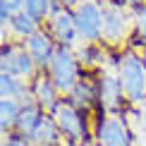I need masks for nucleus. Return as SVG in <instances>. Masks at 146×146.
Returning a JSON list of instances; mask_svg holds the SVG:
<instances>
[{
	"mask_svg": "<svg viewBox=\"0 0 146 146\" xmlns=\"http://www.w3.org/2000/svg\"><path fill=\"white\" fill-rule=\"evenodd\" d=\"M129 41H134V10L122 0H103V36L101 43L108 50L122 53ZM129 48V46H127Z\"/></svg>",
	"mask_w": 146,
	"mask_h": 146,
	"instance_id": "1",
	"label": "nucleus"
},
{
	"mask_svg": "<svg viewBox=\"0 0 146 146\" xmlns=\"http://www.w3.org/2000/svg\"><path fill=\"white\" fill-rule=\"evenodd\" d=\"M115 72L122 84L127 106H141L146 101V55L137 48H125L115 55Z\"/></svg>",
	"mask_w": 146,
	"mask_h": 146,
	"instance_id": "2",
	"label": "nucleus"
},
{
	"mask_svg": "<svg viewBox=\"0 0 146 146\" xmlns=\"http://www.w3.org/2000/svg\"><path fill=\"white\" fill-rule=\"evenodd\" d=\"M50 117L55 120L58 129L62 132L65 141L72 146H82L91 141V129H89V115L74 108L67 98H62L55 106V110L50 113Z\"/></svg>",
	"mask_w": 146,
	"mask_h": 146,
	"instance_id": "3",
	"label": "nucleus"
},
{
	"mask_svg": "<svg viewBox=\"0 0 146 146\" xmlns=\"http://www.w3.org/2000/svg\"><path fill=\"white\" fill-rule=\"evenodd\" d=\"M46 72L55 82L60 94H65V96H70V91L84 77V67H82V62L77 58V50L74 48H67V46H58V50H55V55H53Z\"/></svg>",
	"mask_w": 146,
	"mask_h": 146,
	"instance_id": "4",
	"label": "nucleus"
},
{
	"mask_svg": "<svg viewBox=\"0 0 146 146\" xmlns=\"http://www.w3.org/2000/svg\"><path fill=\"white\" fill-rule=\"evenodd\" d=\"M96 144L98 146H134V129L125 113H101L96 122Z\"/></svg>",
	"mask_w": 146,
	"mask_h": 146,
	"instance_id": "5",
	"label": "nucleus"
},
{
	"mask_svg": "<svg viewBox=\"0 0 146 146\" xmlns=\"http://www.w3.org/2000/svg\"><path fill=\"white\" fill-rule=\"evenodd\" d=\"M38 67L31 60V55L27 53L24 43H3V50H0V74H10V77H19L24 82L31 84L36 77H38Z\"/></svg>",
	"mask_w": 146,
	"mask_h": 146,
	"instance_id": "6",
	"label": "nucleus"
},
{
	"mask_svg": "<svg viewBox=\"0 0 146 146\" xmlns=\"http://www.w3.org/2000/svg\"><path fill=\"white\" fill-rule=\"evenodd\" d=\"M77 34L84 43H101L103 36V0H82L74 7Z\"/></svg>",
	"mask_w": 146,
	"mask_h": 146,
	"instance_id": "7",
	"label": "nucleus"
},
{
	"mask_svg": "<svg viewBox=\"0 0 146 146\" xmlns=\"http://www.w3.org/2000/svg\"><path fill=\"white\" fill-rule=\"evenodd\" d=\"M98 101H101V110L103 113H127V98L122 84H120V77L115 72V60L110 67L98 70Z\"/></svg>",
	"mask_w": 146,
	"mask_h": 146,
	"instance_id": "8",
	"label": "nucleus"
},
{
	"mask_svg": "<svg viewBox=\"0 0 146 146\" xmlns=\"http://www.w3.org/2000/svg\"><path fill=\"white\" fill-rule=\"evenodd\" d=\"M48 34L55 38L58 46L74 48L77 41H79L77 22H74V10L65 7V5H58L55 12H53V17L48 19Z\"/></svg>",
	"mask_w": 146,
	"mask_h": 146,
	"instance_id": "9",
	"label": "nucleus"
},
{
	"mask_svg": "<svg viewBox=\"0 0 146 146\" xmlns=\"http://www.w3.org/2000/svg\"><path fill=\"white\" fill-rule=\"evenodd\" d=\"M22 43L27 48V53L31 55V60L36 62V67L41 72H46L48 65H50V60H53V55H55V50H58V43H55V38L48 34V29L41 27L36 34H31L27 41H22Z\"/></svg>",
	"mask_w": 146,
	"mask_h": 146,
	"instance_id": "10",
	"label": "nucleus"
},
{
	"mask_svg": "<svg viewBox=\"0 0 146 146\" xmlns=\"http://www.w3.org/2000/svg\"><path fill=\"white\" fill-rule=\"evenodd\" d=\"M60 89L55 86V82H53L50 77H48V72H38V77L31 82V91H29V98H31L36 106L41 108L43 113L50 115L55 110V106L62 98H60Z\"/></svg>",
	"mask_w": 146,
	"mask_h": 146,
	"instance_id": "11",
	"label": "nucleus"
},
{
	"mask_svg": "<svg viewBox=\"0 0 146 146\" xmlns=\"http://www.w3.org/2000/svg\"><path fill=\"white\" fill-rule=\"evenodd\" d=\"M67 101H70L74 108H79L82 113H86V115L94 110V108H101V101H98V82H96L91 74L84 72L82 82L70 91Z\"/></svg>",
	"mask_w": 146,
	"mask_h": 146,
	"instance_id": "12",
	"label": "nucleus"
},
{
	"mask_svg": "<svg viewBox=\"0 0 146 146\" xmlns=\"http://www.w3.org/2000/svg\"><path fill=\"white\" fill-rule=\"evenodd\" d=\"M43 115H48V113H43L31 98H27V101H24V108H22V115H19V122H17L15 134L31 141V137H34V132L38 129V125H41V120H43Z\"/></svg>",
	"mask_w": 146,
	"mask_h": 146,
	"instance_id": "13",
	"label": "nucleus"
},
{
	"mask_svg": "<svg viewBox=\"0 0 146 146\" xmlns=\"http://www.w3.org/2000/svg\"><path fill=\"white\" fill-rule=\"evenodd\" d=\"M31 144H34V146H62V144H65L62 132L58 129L55 120H53L50 115H43L38 129H36L34 137H31Z\"/></svg>",
	"mask_w": 146,
	"mask_h": 146,
	"instance_id": "14",
	"label": "nucleus"
},
{
	"mask_svg": "<svg viewBox=\"0 0 146 146\" xmlns=\"http://www.w3.org/2000/svg\"><path fill=\"white\" fill-rule=\"evenodd\" d=\"M24 101H15V98H0V129L5 137L15 134L17 122H19Z\"/></svg>",
	"mask_w": 146,
	"mask_h": 146,
	"instance_id": "15",
	"label": "nucleus"
},
{
	"mask_svg": "<svg viewBox=\"0 0 146 146\" xmlns=\"http://www.w3.org/2000/svg\"><path fill=\"white\" fill-rule=\"evenodd\" d=\"M31 84L24 82L19 77L0 74V98H15V101H27Z\"/></svg>",
	"mask_w": 146,
	"mask_h": 146,
	"instance_id": "16",
	"label": "nucleus"
},
{
	"mask_svg": "<svg viewBox=\"0 0 146 146\" xmlns=\"http://www.w3.org/2000/svg\"><path fill=\"white\" fill-rule=\"evenodd\" d=\"M58 5H62L60 0H27V5H24V12H27L31 19H36L38 24L48 22L53 17V12H55Z\"/></svg>",
	"mask_w": 146,
	"mask_h": 146,
	"instance_id": "17",
	"label": "nucleus"
},
{
	"mask_svg": "<svg viewBox=\"0 0 146 146\" xmlns=\"http://www.w3.org/2000/svg\"><path fill=\"white\" fill-rule=\"evenodd\" d=\"M10 29H12V34L17 36V38H22V41H27L31 34H36L41 29V24L36 22V19H31V17L27 15V12H17L15 17H12V22H10Z\"/></svg>",
	"mask_w": 146,
	"mask_h": 146,
	"instance_id": "18",
	"label": "nucleus"
},
{
	"mask_svg": "<svg viewBox=\"0 0 146 146\" xmlns=\"http://www.w3.org/2000/svg\"><path fill=\"white\" fill-rule=\"evenodd\" d=\"M134 43H141V50L146 53V3L134 10Z\"/></svg>",
	"mask_w": 146,
	"mask_h": 146,
	"instance_id": "19",
	"label": "nucleus"
},
{
	"mask_svg": "<svg viewBox=\"0 0 146 146\" xmlns=\"http://www.w3.org/2000/svg\"><path fill=\"white\" fill-rule=\"evenodd\" d=\"M24 5H27V0H0V10H7V12H12V15L22 12Z\"/></svg>",
	"mask_w": 146,
	"mask_h": 146,
	"instance_id": "20",
	"label": "nucleus"
},
{
	"mask_svg": "<svg viewBox=\"0 0 146 146\" xmlns=\"http://www.w3.org/2000/svg\"><path fill=\"white\" fill-rule=\"evenodd\" d=\"M3 146H34L29 139H22V137H17V134H10L7 139H5V144Z\"/></svg>",
	"mask_w": 146,
	"mask_h": 146,
	"instance_id": "21",
	"label": "nucleus"
},
{
	"mask_svg": "<svg viewBox=\"0 0 146 146\" xmlns=\"http://www.w3.org/2000/svg\"><path fill=\"white\" fill-rule=\"evenodd\" d=\"M122 3L127 5V7H132V10H137L139 5H144V3H146V0H122Z\"/></svg>",
	"mask_w": 146,
	"mask_h": 146,
	"instance_id": "22",
	"label": "nucleus"
},
{
	"mask_svg": "<svg viewBox=\"0 0 146 146\" xmlns=\"http://www.w3.org/2000/svg\"><path fill=\"white\" fill-rule=\"evenodd\" d=\"M60 3H62V5H65V7H70V10H74V7H77V5H79V3H82V0H60Z\"/></svg>",
	"mask_w": 146,
	"mask_h": 146,
	"instance_id": "23",
	"label": "nucleus"
},
{
	"mask_svg": "<svg viewBox=\"0 0 146 146\" xmlns=\"http://www.w3.org/2000/svg\"><path fill=\"white\" fill-rule=\"evenodd\" d=\"M82 146H98L96 141H86V144H82Z\"/></svg>",
	"mask_w": 146,
	"mask_h": 146,
	"instance_id": "24",
	"label": "nucleus"
},
{
	"mask_svg": "<svg viewBox=\"0 0 146 146\" xmlns=\"http://www.w3.org/2000/svg\"><path fill=\"white\" fill-rule=\"evenodd\" d=\"M141 146H146V139H144V141H141Z\"/></svg>",
	"mask_w": 146,
	"mask_h": 146,
	"instance_id": "25",
	"label": "nucleus"
}]
</instances>
